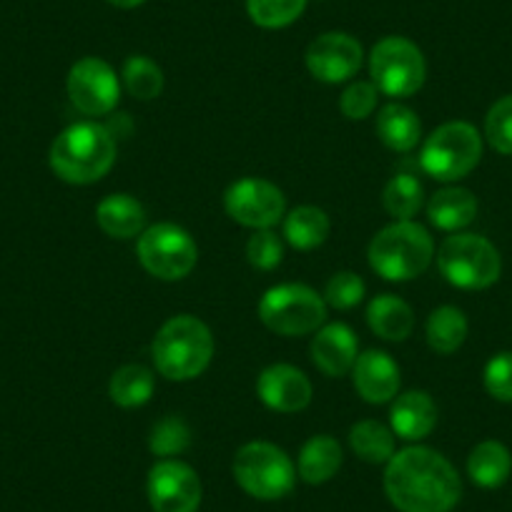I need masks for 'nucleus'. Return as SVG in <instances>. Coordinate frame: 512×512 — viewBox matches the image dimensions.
Listing matches in <instances>:
<instances>
[{"instance_id": "obj_1", "label": "nucleus", "mask_w": 512, "mask_h": 512, "mask_svg": "<svg viewBox=\"0 0 512 512\" xmlns=\"http://www.w3.org/2000/svg\"><path fill=\"white\" fill-rule=\"evenodd\" d=\"M384 492L400 512H450L462 497V480L445 455L415 445L387 462Z\"/></svg>"}, {"instance_id": "obj_2", "label": "nucleus", "mask_w": 512, "mask_h": 512, "mask_svg": "<svg viewBox=\"0 0 512 512\" xmlns=\"http://www.w3.org/2000/svg\"><path fill=\"white\" fill-rule=\"evenodd\" d=\"M51 171L73 186L101 181L116 164V139L111 128L96 121L73 123L56 136L48 154Z\"/></svg>"}, {"instance_id": "obj_3", "label": "nucleus", "mask_w": 512, "mask_h": 512, "mask_svg": "<svg viewBox=\"0 0 512 512\" xmlns=\"http://www.w3.org/2000/svg\"><path fill=\"white\" fill-rule=\"evenodd\" d=\"M214 357L211 329L191 314H179L164 322L151 342L156 372L169 382H189L206 372Z\"/></svg>"}, {"instance_id": "obj_4", "label": "nucleus", "mask_w": 512, "mask_h": 512, "mask_svg": "<svg viewBox=\"0 0 512 512\" xmlns=\"http://www.w3.org/2000/svg\"><path fill=\"white\" fill-rule=\"evenodd\" d=\"M435 256V241L422 224L395 221L384 226L367 251L369 267L387 282H412L427 272Z\"/></svg>"}, {"instance_id": "obj_5", "label": "nucleus", "mask_w": 512, "mask_h": 512, "mask_svg": "<svg viewBox=\"0 0 512 512\" xmlns=\"http://www.w3.org/2000/svg\"><path fill=\"white\" fill-rule=\"evenodd\" d=\"M234 480L256 500H282L297 485V465L282 447L256 440L239 447L234 457Z\"/></svg>"}, {"instance_id": "obj_6", "label": "nucleus", "mask_w": 512, "mask_h": 512, "mask_svg": "<svg viewBox=\"0 0 512 512\" xmlns=\"http://www.w3.org/2000/svg\"><path fill=\"white\" fill-rule=\"evenodd\" d=\"M482 136L467 121H450L435 128L420 149V166L442 184L460 181L480 164Z\"/></svg>"}, {"instance_id": "obj_7", "label": "nucleus", "mask_w": 512, "mask_h": 512, "mask_svg": "<svg viewBox=\"0 0 512 512\" xmlns=\"http://www.w3.org/2000/svg\"><path fill=\"white\" fill-rule=\"evenodd\" d=\"M437 267L452 287L477 292L500 279L502 259L500 251L485 236L452 234L437 251Z\"/></svg>"}, {"instance_id": "obj_8", "label": "nucleus", "mask_w": 512, "mask_h": 512, "mask_svg": "<svg viewBox=\"0 0 512 512\" xmlns=\"http://www.w3.org/2000/svg\"><path fill=\"white\" fill-rule=\"evenodd\" d=\"M259 319L282 337L314 334L327 319V302L307 284H277L259 299Z\"/></svg>"}, {"instance_id": "obj_9", "label": "nucleus", "mask_w": 512, "mask_h": 512, "mask_svg": "<svg viewBox=\"0 0 512 512\" xmlns=\"http://www.w3.org/2000/svg\"><path fill=\"white\" fill-rule=\"evenodd\" d=\"M369 76L379 93L390 98L415 96L427 78V63L417 43L387 36L369 53Z\"/></svg>"}, {"instance_id": "obj_10", "label": "nucleus", "mask_w": 512, "mask_h": 512, "mask_svg": "<svg viewBox=\"0 0 512 512\" xmlns=\"http://www.w3.org/2000/svg\"><path fill=\"white\" fill-rule=\"evenodd\" d=\"M136 254L141 267L161 282H179L189 277L199 262V246L194 236L169 221L144 229L136 244Z\"/></svg>"}, {"instance_id": "obj_11", "label": "nucleus", "mask_w": 512, "mask_h": 512, "mask_svg": "<svg viewBox=\"0 0 512 512\" xmlns=\"http://www.w3.org/2000/svg\"><path fill=\"white\" fill-rule=\"evenodd\" d=\"M224 209L246 229H272L287 216V196L272 181L246 176L226 189Z\"/></svg>"}, {"instance_id": "obj_12", "label": "nucleus", "mask_w": 512, "mask_h": 512, "mask_svg": "<svg viewBox=\"0 0 512 512\" xmlns=\"http://www.w3.org/2000/svg\"><path fill=\"white\" fill-rule=\"evenodd\" d=\"M66 91L83 116H108L121 98V81L106 61L88 56L71 66Z\"/></svg>"}, {"instance_id": "obj_13", "label": "nucleus", "mask_w": 512, "mask_h": 512, "mask_svg": "<svg viewBox=\"0 0 512 512\" xmlns=\"http://www.w3.org/2000/svg\"><path fill=\"white\" fill-rule=\"evenodd\" d=\"M154 512H196L201 505V480L194 467L176 460H159L149 470L146 482Z\"/></svg>"}, {"instance_id": "obj_14", "label": "nucleus", "mask_w": 512, "mask_h": 512, "mask_svg": "<svg viewBox=\"0 0 512 512\" xmlns=\"http://www.w3.org/2000/svg\"><path fill=\"white\" fill-rule=\"evenodd\" d=\"M304 61L317 81L344 83L359 73L364 51L357 38H352L349 33L329 31L309 43Z\"/></svg>"}, {"instance_id": "obj_15", "label": "nucleus", "mask_w": 512, "mask_h": 512, "mask_svg": "<svg viewBox=\"0 0 512 512\" xmlns=\"http://www.w3.org/2000/svg\"><path fill=\"white\" fill-rule=\"evenodd\" d=\"M256 395L269 410L294 415L307 410L312 402V382L292 364H272L256 379Z\"/></svg>"}, {"instance_id": "obj_16", "label": "nucleus", "mask_w": 512, "mask_h": 512, "mask_svg": "<svg viewBox=\"0 0 512 512\" xmlns=\"http://www.w3.org/2000/svg\"><path fill=\"white\" fill-rule=\"evenodd\" d=\"M354 390L369 405H387L400 392V367L382 349H367L352 367Z\"/></svg>"}, {"instance_id": "obj_17", "label": "nucleus", "mask_w": 512, "mask_h": 512, "mask_svg": "<svg viewBox=\"0 0 512 512\" xmlns=\"http://www.w3.org/2000/svg\"><path fill=\"white\" fill-rule=\"evenodd\" d=\"M359 357V342L352 327L342 322L322 324L312 339V362L327 377H344L352 372Z\"/></svg>"}, {"instance_id": "obj_18", "label": "nucleus", "mask_w": 512, "mask_h": 512, "mask_svg": "<svg viewBox=\"0 0 512 512\" xmlns=\"http://www.w3.org/2000/svg\"><path fill=\"white\" fill-rule=\"evenodd\" d=\"M437 425V405L432 397L422 390L405 392L392 400L390 427L395 437L405 442H420L435 430Z\"/></svg>"}, {"instance_id": "obj_19", "label": "nucleus", "mask_w": 512, "mask_h": 512, "mask_svg": "<svg viewBox=\"0 0 512 512\" xmlns=\"http://www.w3.org/2000/svg\"><path fill=\"white\" fill-rule=\"evenodd\" d=\"M96 221L111 239H134L146 229V209L136 196L111 194L96 206Z\"/></svg>"}, {"instance_id": "obj_20", "label": "nucleus", "mask_w": 512, "mask_h": 512, "mask_svg": "<svg viewBox=\"0 0 512 512\" xmlns=\"http://www.w3.org/2000/svg\"><path fill=\"white\" fill-rule=\"evenodd\" d=\"M374 131H377L379 141L395 154H410L422 139L420 118L402 103H387L384 108H379Z\"/></svg>"}, {"instance_id": "obj_21", "label": "nucleus", "mask_w": 512, "mask_h": 512, "mask_svg": "<svg viewBox=\"0 0 512 512\" xmlns=\"http://www.w3.org/2000/svg\"><path fill=\"white\" fill-rule=\"evenodd\" d=\"M367 324L384 342H405L415 329V314L405 299L379 294L367 307Z\"/></svg>"}, {"instance_id": "obj_22", "label": "nucleus", "mask_w": 512, "mask_h": 512, "mask_svg": "<svg viewBox=\"0 0 512 512\" xmlns=\"http://www.w3.org/2000/svg\"><path fill=\"white\" fill-rule=\"evenodd\" d=\"M342 445L332 435H314L304 442L297 460V475L307 485H324L342 467Z\"/></svg>"}, {"instance_id": "obj_23", "label": "nucleus", "mask_w": 512, "mask_h": 512, "mask_svg": "<svg viewBox=\"0 0 512 512\" xmlns=\"http://www.w3.org/2000/svg\"><path fill=\"white\" fill-rule=\"evenodd\" d=\"M427 216L430 224L442 231H460L470 226L477 216V199L472 191L462 186H447L440 189L427 204Z\"/></svg>"}, {"instance_id": "obj_24", "label": "nucleus", "mask_w": 512, "mask_h": 512, "mask_svg": "<svg viewBox=\"0 0 512 512\" xmlns=\"http://www.w3.org/2000/svg\"><path fill=\"white\" fill-rule=\"evenodd\" d=\"M512 472V455L502 442L485 440L470 452L467 457V475L475 485L485 487V490H495V487L505 485L507 477Z\"/></svg>"}, {"instance_id": "obj_25", "label": "nucleus", "mask_w": 512, "mask_h": 512, "mask_svg": "<svg viewBox=\"0 0 512 512\" xmlns=\"http://www.w3.org/2000/svg\"><path fill=\"white\" fill-rule=\"evenodd\" d=\"M329 236V216L319 206H297L284 216V239L299 251L322 246Z\"/></svg>"}, {"instance_id": "obj_26", "label": "nucleus", "mask_w": 512, "mask_h": 512, "mask_svg": "<svg viewBox=\"0 0 512 512\" xmlns=\"http://www.w3.org/2000/svg\"><path fill=\"white\" fill-rule=\"evenodd\" d=\"M154 395V372L144 364H123L108 382V397L123 410L144 407Z\"/></svg>"}, {"instance_id": "obj_27", "label": "nucleus", "mask_w": 512, "mask_h": 512, "mask_svg": "<svg viewBox=\"0 0 512 512\" xmlns=\"http://www.w3.org/2000/svg\"><path fill=\"white\" fill-rule=\"evenodd\" d=\"M349 447L369 465H387L395 457V432L377 420H362L349 430Z\"/></svg>"}, {"instance_id": "obj_28", "label": "nucleus", "mask_w": 512, "mask_h": 512, "mask_svg": "<svg viewBox=\"0 0 512 512\" xmlns=\"http://www.w3.org/2000/svg\"><path fill=\"white\" fill-rule=\"evenodd\" d=\"M467 317L457 307H437L427 317L425 337L432 352L437 354H455L467 339Z\"/></svg>"}, {"instance_id": "obj_29", "label": "nucleus", "mask_w": 512, "mask_h": 512, "mask_svg": "<svg viewBox=\"0 0 512 512\" xmlns=\"http://www.w3.org/2000/svg\"><path fill=\"white\" fill-rule=\"evenodd\" d=\"M382 204L395 221H412L425 204V189L415 174H397L384 186Z\"/></svg>"}, {"instance_id": "obj_30", "label": "nucleus", "mask_w": 512, "mask_h": 512, "mask_svg": "<svg viewBox=\"0 0 512 512\" xmlns=\"http://www.w3.org/2000/svg\"><path fill=\"white\" fill-rule=\"evenodd\" d=\"M121 83L139 101H154L164 91V71L156 61L146 56L126 58L121 71Z\"/></svg>"}, {"instance_id": "obj_31", "label": "nucleus", "mask_w": 512, "mask_h": 512, "mask_svg": "<svg viewBox=\"0 0 512 512\" xmlns=\"http://www.w3.org/2000/svg\"><path fill=\"white\" fill-rule=\"evenodd\" d=\"M307 8V0H246V13L259 28L277 31L297 21Z\"/></svg>"}, {"instance_id": "obj_32", "label": "nucleus", "mask_w": 512, "mask_h": 512, "mask_svg": "<svg viewBox=\"0 0 512 512\" xmlns=\"http://www.w3.org/2000/svg\"><path fill=\"white\" fill-rule=\"evenodd\" d=\"M189 445H191V430L181 417L169 415L151 427L149 450L154 452L156 457L171 460V457L186 452V447Z\"/></svg>"}, {"instance_id": "obj_33", "label": "nucleus", "mask_w": 512, "mask_h": 512, "mask_svg": "<svg viewBox=\"0 0 512 512\" xmlns=\"http://www.w3.org/2000/svg\"><path fill=\"white\" fill-rule=\"evenodd\" d=\"M485 139L497 154L512 156V93L492 103L485 116Z\"/></svg>"}, {"instance_id": "obj_34", "label": "nucleus", "mask_w": 512, "mask_h": 512, "mask_svg": "<svg viewBox=\"0 0 512 512\" xmlns=\"http://www.w3.org/2000/svg\"><path fill=\"white\" fill-rule=\"evenodd\" d=\"M246 259L254 269L272 272L284 259V241L272 229H259L246 241Z\"/></svg>"}, {"instance_id": "obj_35", "label": "nucleus", "mask_w": 512, "mask_h": 512, "mask_svg": "<svg viewBox=\"0 0 512 512\" xmlns=\"http://www.w3.org/2000/svg\"><path fill=\"white\" fill-rule=\"evenodd\" d=\"M364 292H367V287H364L359 274L337 272L327 282V289H324V302L334 309H352L362 302Z\"/></svg>"}, {"instance_id": "obj_36", "label": "nucleus", "mask_w": 512, "mask_h": 512, "mask_svg": "<svg viewBox=\"0 0 512 512\" xmlns=\"http://www.w3.org/2000/svg\"><path fill=\"white\" fill-rule=\"evenodd\" d=\"M377 98L379 91L372 81H354L344 88L342 98H339V108H342L349 121H364L377 108Z\"/></svg>"}, {"instance_id": "obj_37", "label": "nucleus", "mask_w": 512, "mask_h": 512, "mask_svg": "<svg viewBox=\"0 0 512 512\" xmlns=\"http://www.w3.org/2000/svg\"><path fill=\"white\" fill-rule=\"evenodd\" d=\"M485 390L497 402H512V352H500L485 364Z\"/></svg>"}, {"instance_id": "obj_38", "label": "nucleus", "mask_w": 512, "mask_h": 512, "mask_svg": "<svg viewBox=\"0 0 512 512\" xmlns=\"http://www.w3.org/2000/svg\"><path fill=\"white\" fill-rule=\"evenodd\" d=\"M106 3H111L113 8H121V11H131V8L144 6L146 0H106Z\"/></svg>"}]
</instances>
